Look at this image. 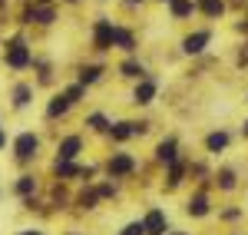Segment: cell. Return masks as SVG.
<instances>
[{"mask_svg":"<svg viewBox=\"0 0 248 235\" xmlns=\"http://www.w3.org/2000/svg\"><path fill=\"white\" fill-rule=\"evenodd\" d=\"M37 136L33 133H23V136H17V142H14V149H17V159H30L33 153H37Z\"/></svg>","mask_w":248,"mask_h":235,"instance_id":"6da1fadb","label":"cell"},{"mask_svg":"<svg viewBox=\"0 0 248 235\" xmlns=\"http://www.w3.org/2000/svg\"><path fill=\"white\" fill-rule=\"evenodd\" d=\"M142 232H149V235H162V232H166V216H162L159 209H153V212L146 216V222H142Z\"/></svg>","mask_w":248,"mask_h":235,"instance_id":"7a4b0ae2","label":"cell"},{"mask_svg":"<svg viewBox=\"0 0 248 235\" xmlns=\"http://www.w3.org/2000/svg\"><path fill=\"white\" fill-rule=\"evenodd\" d=\"M133 156H126V153H119V156L109 159V176H126V172H133Z\"/></svg>","mask_w":248,"mask_h":235,"instance_id":"3957f363","label":"cell"},{"mask_svg":"<svg viewBox=\"0 0 248 235\" xmlns=\"http://www.w3.org/2000/svg\"><path fill=\"white\" fill-rule=\"evenodd\" d=\"M209 40H212V33H209V30H199V33L186 37V53H202Z\"/></svg>","mask_w":248,"mask_h":235,"instance_id":"277c9868","label":"cell"},{"mask_svg":"<svg viewBox=\"0 0 248 235\" xmlns=\"http://www.w3.org/2000/svg\"><path fill=\"white\" fill-rule=\"evenodd\" d=\"M7 63H10V66H27V63H30V53H27V47H20V43H14V47H10V50H7Z\"/></svg>","mask_w":248,"mask_h":235,"instance_id":"5b68a950","label":"cell"},{"mask_svg":"<svg viewBox=\"0 0 248 235\" xmlns=\"http://www.w3.org/2000/svg\"><path fill=\"white\" fill-rule=\"evenodd\" d=\"M79 136H70V139H63V146H60V162H70V159L79 153Z\"/></svg>","mask_w":248,"mask_h":235,"instance_id":"8992f818","label":"cell"},{"mask_svg":"<svg viewBox=\"0 0 248 235\" xmlns=\"http://www.w3.org/2000/svg\"><path fill=\"white\" fill-rule=\"evenodd\" d=\"M96 47H99V50L113 47V23H106V20H103V23L96 27Z\"/></svg>","mask_w":248,"mask_h":235,"instance_id":"52a82bcc","label":"cell"},{"mask_svg":"<svg viewBox=\"0 0 248 235\" xmlns=\"http://www.w3.org/2000/svg\"><path fill=\"white\" fill-rule=\"evenodd\" d=\"M153 96H155V83L153 79H142V83L136 86V103L146 106V103H153Z\"/></svg>","mask_w":248,"mask_h":235,"instance_id":"ba28073f","label":"cell"},{"mask_svg":"<svg viewBox=\"0 0 248 235\" xmlns=\"http://www.w3.org/2000/svg\"><path fill=\"white\" fill-rule=\"evenodd\" d=\"M186 209H189V216H205V212H209V199H205V196H195V199H189V205H186Z\"/></svg>","mask_w":248,"mask_h":235,"instance_id":"9c48e42d","label":"cell"},{"mask_svg":"<svg viewBox=\"0 0 248 235\" xmlns=\"http://www.w3.org/2000/svg\"><path fill=\"white\" fill-rule=\"evenodd\" d=\"M66 110H70V99H66V96H57L50 106H46V116H63Z\"/></svg>","mask_w":248,"mask_h":235,"instance_id":"30bf717a","label":"cell"},{"mask_svg":"<svg viewBox=\"0 0 248 235\" xmlns=\"http://www.w3.org/2000/svg\"><path fill=\"white\" fill-rule=\"evenodd\" d=\"M205 146H209L212 153H218V149H225V146H229V133H212V136L205 139Z\"/></svg>","mask_w":248,"mask_h":235,"instance_id":"8fae6325","label":"cell"},{"mask_svg":"<svg viewBox=\"0 0 248 235\" xmlns=\"http://www.w3.org/2000/svg\"><path fill=\"white\" fill-rule=\"evenodd\" d=\"M113 43H119L123 50H133V33H129V30H119V27H113Z\"/></svg>","mask_w":248,"mask_h":235,"instance_id":"7c38bea8","label":"cell"},{"mask_svg":"<svg viewBox=\"0 0 248 235\" xmlns=\"http://www.w3.org/2000/svg\"><path fill=\"white\" fill-rule=\"evenodd\" d=\"M192 10H195L192 0H172V17H189Z\"/></svg>","mask_w":248,"mask_h":235,"instance_id":"4fadbf2b","label":"cell"},{"mask_svg":"<svg viewBox=\"0 0 248 235\" xmlns=\"http://www.w3.org/2000/svg\"><path fill=\"white\" fill-rule=\"evenodd\" d=\"M159 159H162V162H175V139L159 142Z\"/></svg>","mask_w":248,"mask_h":235,"instance_id":"5bb4252c","label":"cell"},{"mask_svg":"<svg viewBox=\"0 0 248 235\" xmlns=\"http://www.w3.org/2000/svg\"><path fill=\"white\" fill-rule=\"evenodd\" d=\"M14 189H17L20 196H30V192L37 189V182H33V176H20V182L14 186Z\"/></svg>","mask_w":248,"mask_h":235,"instance_id":"9a60e30c","label":"cell"},{"mask_svg":"<svg viewBox=\"0 0 248 235\" xmlns=\"http://www.w3.org/2000/svg\"><path fill=\"white\" fill-rule=\"evenodd\" d=\"M99 73H103L99 66H86V70L79 73V86H86V83H96V79H99Z\"/></svg>","mask_w":248,"mask_h":235,"instance_id":"2e32d148","label":"cell"},{"mask_svg":"<svg viewBox=\"0 0 248 235\" xmlns=\"http://www.w3.org/2000/svg\"><path fill=\"white\" fill-rule=\"evenodd\" d=\"M199 7H202V10H205V14H209V17H218V14H222V10H225V7H222V0H202V3H199Z\"/></svg>","mask_w":248,"mask_h":235,"instance_id":"e0dca14e","label":"cell"},{"mask_svg":"<svg viewBox=\"0 0 248 235\" xmlns=\"http://www.w3.org/2000/svg\"><path fill=\"white\" fill-rule=\"evenodd\" d=\"M133 136V123H116L113 126V139H129Z\"/></svg>","mask_w":248,"mask_h":235,"instance_id":"ac0fdd59","label":"cell"},{"mask_svg":"<svg viewBox=\"0 0 248 235\" xmlns=\"http://www.w3.org/2000/svg\"><path fill=\"white\" fill-rule=\"evenodd\" d=\"M30 20H40V23H50L53 20V10L50 7H40V10H33V14H27Z\"/></svg>","mask_w":248,"mask_h":235,"instance_id":"d6986e66","label":"cell"},{"mask_svg":"<svg viewBox=\"0 0 248 235\" xmlns=\"http://www.w3.org/2000/svg\"><path fill=\"white\" fill-rule=\"evenodd\" d=\"M57 172H60V176H77L79 169L73 166V162H57Z\"/></svg>","mask_w":248,"mask_h":235,"instance_id":"ffe728a7","label":"cell"},{"mask_svg":"<svg viewBox=\"0 0 248 235\" xmlns=\"http://www.w3.org/2000/svg\"><path fill=\"white\" fill-rule=\"evenodd\" d=\"M27 99H30V86H17V106H27Z\"/></svg>","mask_w":248,"mask_h":235,"instance_id":"44dd1931","label":"cell"},{"mask_svg":"<svg viewBox=\"0 0 248 235\" xmlns=\"http://www.w3.org/2000/svg\"><path fill=\"white\" fill-rule=\"evenodd\" d=\"M123 73L126 77H142V66L139 63H123Z\"/></svg>","mask_w":248,"mask_h":235,"instance_id":"7402d4cb","label":"cell"},{"mask_svg":"<svg viewBox=\"0 0 248 235\" xmlns=\"http://www.w3.org/2000/svg\"><path fill=\"white\" fill-rule=\"evenodd\" d=\"M123 235H146V232H142V222H133V225H126V229H123Z\"/></svg>","mask_w":248,"mask_h":235,"instance_id":"603a6c76","label":"cell"},{"mask_svg":"<svg viewBox=\"0 0 248 235\" xmlns=\"http://www.w3.org/2000/svg\"><path fill=\"white\" fill-rule=\"evenodd\" d=\"M63 96H66L70 103H73V99H79V96H83V86H70V90H66Z\"/></svg>","mask_w":248,"mask_h":235,"instance_id":"cb8c5ba5","label":"cell"},{"mask_svg":"<svg viewBox=\"0 0 248 235\" xmlns=\"http://www.w3.org/2000/svg\"><path fill=\"white\" fill-rule=\"evenodd\" d=\"M93 202H96V192H83L79 196V205H86V209H93Z\"/></svg>","mask_w":248,"mask_h":235,"instance_id":"d4e9b609","label":"cell"},{"mask_svg":"<svg viewBox=\"0 0 248 235\" xmlns=\"http://www.w3.org/2000/svg\"><path fill=\"white\" fill-rule=\"evenodd\" d=\"M90 126H93V129H106V116H99V113L90 116Z\"/></svg>","mask_w":248,"mask_h":235,"instance_id":"484cf974","label":"cell"},{"mask_svg":"<svg viewBox=\"0 0 248 235\" xmlns=\"http://www.w3.org/2000/svg\"><path fill=\"white\" fill-rule=\"evenodd\" d=\"M235 186V176L232 172H222V189H232Z\"/></svg>","mask_w":248,"mask_h":235,"instance_id":"4316f807","label":"cell"},{"mask_svg":"<svg viewBox=\"0 0 248 235\" xmlns=\"http://www.w3.org/2000/svg\"><path fill=\"white\" fill-rule=\"evenodd\" d=\"M3 142H7V136H3V133H0V146H3Z\"/></svg>","mask_w":248,"mask_h":235,"instance_id":"83f0119b","label":"cell"},{"mask_svg":"<svg viewBox=\"0 0 248 235\" xmlns=\"http://www.w3.org/2000/svg\"><path fill=\"white\" fill-rule=\"evenodd\" d=\"M23 235H40V232H23Z\"/></svg>","mask_w":248,"mask_h":235,"instance_id":"f1b7e54d","label":"cell"},{"mask_svg":"<svg viewBox=\"0 0 248 235\" xmlns=\"http://www.w3.org/2000/svg\"><path fill=\"white\" fill-rule=\"evenodd\" d=\"M245 136H248V123H245Z\"/></svg>","mask_w":248,"mask_h":235,"instance_id":"f546056e","label":"cell"},{"mask_svg":"<svg viewBox=\"0 0 248 235\" xmlns=\"http://www.w3.org/2000/svg\"><path fill=\"white\" fill-rule=\"evenodd\" d=\"M43 3H46V0H43Z\"/></svg>","mask_w":248,"mask_h":235,"instance_id":"4dcf8cb0","label":"cell"},{"mask_svg":"<svg viewBox=\"0 0 248 235\" xmlns=\"http://www.w3.org/2000/svg\"><path fill=\"white\" fill-rule=\"evenodd\" d=\"M133 3H136V0H133Z\"/></svg>","mask_w":248,"mask_h":235,"instance_id":"1f68e13d","label":"cell"}]
</instances>
